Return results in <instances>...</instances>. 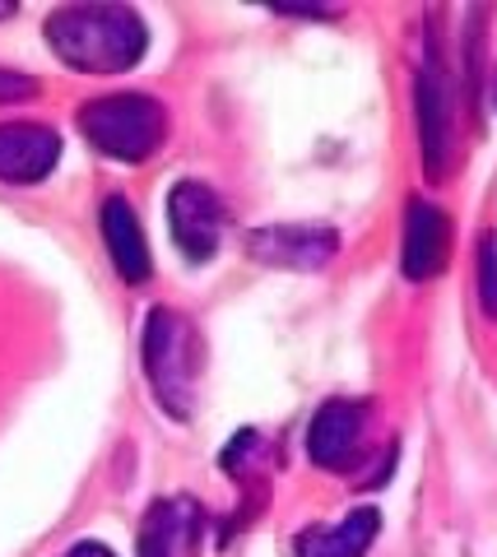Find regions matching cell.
<instances>
[{"mask_svg":"<svg viewBox=\"0 0 497 557\" xmlns=\"http://www.w3.org/2000/svg\"><path fill=\"white\" fill-rule=\"evenodd\" d=\"M247 251L274 270H321L339 251V233L321 223H274L247 237Z\"/></svg>","mask_w":497,"mask_h":557,"instance_id":"5","label":"cell"},{"mask_svg":"<svg viewBox=\"0 0 497 557\" xmlns=\"http://www.w3.org/2000/svg\"><path fill=\"white\" fill-rule=\"evenodd\" d=\"M14 10H20V5H14V0H5V5H0V14H14Z\"/></svg>","mask_w":497,"mask_h":557,"instance_id":"16","label":"cell"},{"mask_svg":"<svg viewBox=\"0 0 497 557\" xmlns=\"http://www.w3.org/2000/svg\"><path fill=\"white\" fill-rule=\"evenodd\" d=\"M204 507L196 497H159L140 520V557H196Z\"/></svg>","mask_w":497,"mask_h":557,"instance_id":"7","label":"cell"},{"mask_svg":"<svg viewBox=\"0 0 497 557\" xmlns=\"http://www.w3.org/2000/svg\"><path fill=\"white\" fill-rule=\"evenodd\" d=\"M376 530H382V511L376 507H358L349 511L339 525H316V530H302L294 553L298 557H363L372 548Z\"/></svg>","mask_w":497,"mask_h":557,"instance_id":"12","label":"cell"},{"mask_svg":"<svg viewBox=\"0 0 497 557\" xmlns=\"http://www.w3.org/2000/svg\"><path fill=\"white\" fill-rule=\"evenodd\" d=\"M451 251V223L433 200H409L405 209V247H400V270L405 278H433L442 265H447Z\"/></svg>","mask_w":497,"mask_h":557,"instance_id":"9","label":"cell"},{"mask_svg":"<svg viewBox=\"0 0 497 557\" xmlns=\"http://www.w3.org/2000/svg\"><path fill=\"white\" fill-rule=\"evenodd\" d=\"M479 302L488 317H497V237L488 233L479 242Z\"/></svg>","mask_w":497,"mask_h":557,"instance_id":"13","label":"cell"},{"mask_svg":"<svg viewBox=\"0 0 497 557\" xmlns=\"http://www.w3.org/2000/svg\"><path fill=\"white\" fill-rule=\"evenodd\" d=\"M167 223H173L177 251L191 265H204L219 251V237H224V205L204 182H177L173 196H167Z\"/></svg>","mask_w":497,"mask_h":557,"instance_id":"4","label":"cell"},{"mask_svg":"<svg viewBox=\"0 0 497 557\" xmlns=\"http://www.w3.org/2000/svg\"><path fill=\"white\" fill-rule=\"evenodd\" d=\"M140 348H145V376H149L153 399H159L173 418H191L200 368H204L200 330L173 307H153L149 321H145Z\"/></svg>","mask_w":497,"mask_h":557,"instance_id":"2","label":"cell"},{"mask_svg":"<svg viewBox=\"0 0 497 557\" xmlns=\"http://www.w3.org/2000/svg\"><path fill=\"white\" fill-rule=\"evenodd\" d=\"M38 94V79L20 75V70H0V102H24Z\"/></svg>","mask_w":497,"mask_h":557,"instance_id":"14","label":"cell"},{"mask_svg":"<svg viewBox=\"0 0 497 557\" xmlns=\"http://www.w3.org/2000/svg\"><path fill=\"white\" fill-rule=\"evenodd\" d=\"M79 131L84 139L122 163H145L167 135V112L163 102L149 94H108L79 108Z\"/></svg>","mask_w":497,"mask_h":557,"instance_id":"3","label":"cell"},{"mask_svg":"<svg viewBox=\"0 0 497 557\" xmlns=\"http://www.w3.org/2000/svg\"><path fill=\"white\" fill-rule=\"evenodd\" d=\"M414 102H419V139H423V172L442 177L451 159V89L442 79V70H419L414 84Z\"/></svg>","mask_w":497,"mask_h":557,"instance_id":"10","label":"cell"},{"mask_svg":"<svg viewBox=\"0 0 497 557\" xmlns=\"http://www.w3.org/2000/svg\"><path fill=\"white\" fill-rule=\"evenodd\" d=\"M65 557H116V553H112L108 544H94V539H84V544H75Z\"/></svg>","mask_w":497,"mask_h":557,"instance_id":"15","label":"cell"},{"mask_svg":"<svg viewBox=\"0 0 497 557\" xmlns=\"http://www.w3.org/2000/svg\"><path fill=\"white\" fill-rule=\"evenodd\" d=\"M47 47L84 75H122L140 65L149 28L131 5H61L47 20Z\"/></svg>","mask_w":497,"mask_h":557,"instance_id":"1","label":"cell"},{"mask_svg":"<svg viewBox=\"0 0 497 557\" xmlns=\"http://www.w3.org/2000/svg\"><path fill=\"white\" fill-rule=\"evenodd\" d=\"M102 242H108V256L116 274L126 284H145L149 270H153V256H149V242L140 233V219L126 196H108L102 200Z\"/></svg>","mask_w":497,"mask_h":557,"instance_id":"11","label":"cell"},{"mask_svg":"<svg viewBox=\"0 0 497 557\" xmlns=\"http://www.w3.org/2000/svg\"><path fill=\"white\" fill-rule=\"evenodd\" d=\"M368 399H325L307 428V456L321 469H349L368 432Z\"/></svg>","mask_w":497,"mask_h":557,"instance_id":"6","label":"cell"},{"mask_svg":"<svg viewBox=\"0 0 497 557\" xmlns=\"http://www.w3.org/2000/svg\"><path fill=\"white\" fill-rule=\"evenodd\" d=\"M61 159V135L42 121H5L0 126V182L33 186L51 177Z\"/></svg>","mask_w":497,"mask_h":557,"instance_id":"8","label":"cell"}]
</instances>
